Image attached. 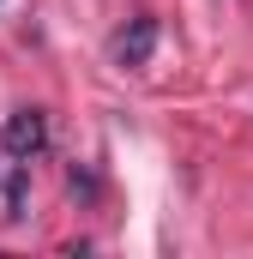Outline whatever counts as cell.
Segmentation results:
<instances>
[{"label":"cell","mask_w":253,"mask_h":259,"mask_svg":"<svg viewBox=\"0 0 253 259\" xmlns=\"http://www.w3.org/2000/svg\"><path fill=\"white\" fill-rule=\"evenodd\" d=\"M24 193H30V169L18 163L12 181H6V223H24Z\"/></svg>","instance_id":"3957f363"},{"label":"cell","mask_w":253,"mask_h":259,"mask_svg":"<svg viewBox=\"0 0 253 259\" xmlns=\"http://www.w3.org/2000/svg\"><path fill=\"white\" fill-rule=\"evenodd\" d=\"M66 181H72V193H85V199L97 193V175H91V169H72V175H66Z\"/></svg>","instance_id":"277c9868"},{"label":"cell","mask_w":253,"mask_h":259,"mask_svg":"<svg viewBox=\"0 0 253 259\" xmlns=\"http://www.w3.org/2000/svg\"><path fill=\"white\" fill-rule=\"evenodd\" d=\"M151 49H157V18H133L121 30V42H115V61L121 66H145Z\"/></svg>","instance_id":"7a4b0ae2"},{"label":"cell","mask_w":253,"mask_h":259,"mask_svg":"<svg viewBox=\"0 0 253 259\" xmlns=\"http://www.w3.org/2000/svg\"><path fill=\"white\" fill-rule=\"evenodd\" d=\"M0 145H6V157L30 163V157L49 145V115H43V109H12L6 127H0Z\"/></svg>","instance_id":"6da1fadb"}]
</instances>
